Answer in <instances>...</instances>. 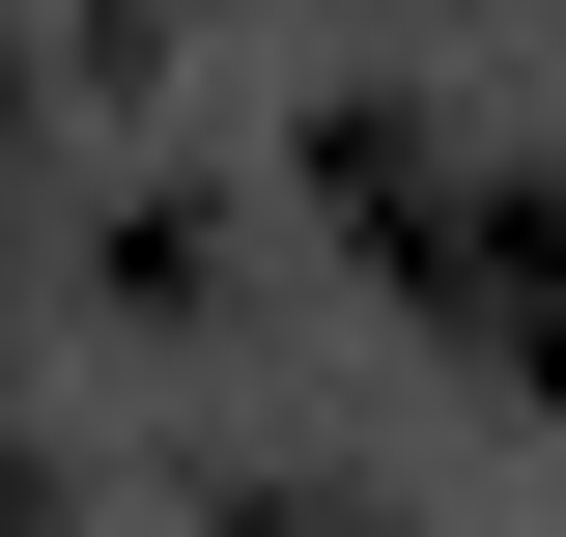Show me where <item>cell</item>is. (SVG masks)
<instances>
[{
	"label": "cell",
	"mask_w": 566,
	"mask_h": 537,
	"mask_svg": "<svg viewBox=\"0 0 566 537\" xmlns=\"http://www.w3.org/2000/svg\"><path fill=\"white\" fill-rule=\"evenodd\" d=\"M424 283H453V339H482V368H538V397H566V170H482Z\"/></svg>",
	"instance_id": "1"
}]
</instances>
